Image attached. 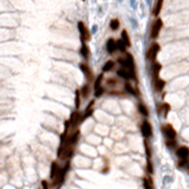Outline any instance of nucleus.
Wrapping results in <instances>:
<instances>
[{"label":"nucleus","instance_id":"1","mask_svg":"<svg viewBox=\"0 0 189 189\" xmlns=\"http://www.w3.org/2000/svg\"><path fill=\"white\" fill-rule=\"evenodd\" d=\"M117 63L121 65V68H124L126 70H129L135 77H136V71H135V60L131 53L126 52L124 57H119L117 59Z\"/></svg>","mask_w":189,"mask_h":189},{"label":"nucleus","instance_id":"2","mask_svg":"<svg viewBox=\"0 0 189 189\" xmlns=\"http://www.w3.org/2000/svg\"><path fill=\"white\" fill-rule=\"evenodd\" d=\"M162 28H163V20L158 17V18H156V19L154 20V23H153V25H151V28H150V38H151L153 40H156V39L160 37Z\"/></svg>","mask_w":189,"mask_h":189},{"label":"nucleus","instance_id":"3","mask_svg":"<svg viewBox=\"0 0 189 189\" xmlns=\"http://www.w3.org/2000/svg\"><path fill=\"white\" fill-rule=\"evenodd\" d=\"M160 51H161V45H160L157 41H154V43L149 46V49H148V51H147V53H145L147 59H148L149 62H151V63L156 62V58H157Z\"/></svg>","mask_w":189,"mask_h":189},{"label":"nucleus","instance_id":"4","mask_svg":"<svg viewBox=\"0 0 189 189\" xmlns=\"http://www.w3.org/2000/svg\"><path fill=\"white\" fill-rule=\"evenodd\" d=\"M77 27H78V31H79V37H81L82 43H87V41H89V40H90V38H91V34H90V31H89L88 26L85 25V23H83V21H78Z\"/></svg>","mask_w":189,"mask_h":189},{"label":"nucleus","instance_id":"5","mask_svg":"<svg viewBox=\"0 0 189 189\" xmlns=\"http://www.w3.org/2000/svg\"><path fill=\"white\" fill-rule=\"evenodd\" d=\"M69 169H70V161H68V162H66V164H65V166L60 169V172H59L58 176L53 180V186H60V185L64 182L65 176H66V174H68Z\"/></svg>","mask_w":189,"mask_h":189},{"label":"nucleus","instance_id":"6","mask_svg":"<svg viewBox=\"0 0 189 189\" xmlns=\"http://www.w3.org/2000/svg\"><path fill=\"white\" fill-rule=\"evenodd\" d=\"M116 75H117V77L118 78H121V79H124V81H129V79H135L136 77L129 71V70H126V69H124V68H119V69H117V71H116Z\"/></svg>","mask_w":189,"mask_h":189},{"label":"nucleus","instance_id":"7","mask_svg":"<svg viewBox=\"0 0 189 189\" xmlns=\"http://www.w3.org/2000/svg\"><path fill=\"white\" fill-rule=\"evenodd\" d=\"M162 131L167 140H175L176 138V130L170 124H166L162 126Z\"/></svg>","mask_w":189,"mask_h":189},{"label":"nucleus","instance_id":"8","mask_svg":"<svg viewBox=\"0 0 189 189\" xmlns=\"http://www.w3.org/2000/svg\"><path fill=\"white\" fill-rule=\"evenodd\" d=\"M141 132H142L144 138H150L153 136V126H151V124L149 122L144 121L142 123V125H141Z\"/></svg>","mask_w":189,"mask_h":189},{"label":"nucleus","instance_id":"9","mask_svg":"<svg viewBox=\"0 0 189 189\" xmlns=\"http://www.w3.org/2000/svg\"><path fill=\"white\" fill-rule=\"evenodd\" d=\"M69 122H70V125H71L72 128H76V126L82 122V115H81V112H79L78 110H75V111L71 113Z\"/></svg>","mask_w":189,"mask_h":189},{"label":"nucleus","instance_id":"10","mask_svg":"<svg viewBox=\"0 0 189 189\" xmlns=\"http://www.w3.org/2000/svg\"><path fill=\"white\" fill-rule=\"evenodd\" d=\"M105 49H106V52H108L109 55H113V53L117 51V43H116V39L109 38V39L106 40Z\"/></svg>","mask_w":189,"mask_h":189},{"label":"nucleus","instance_id":"11","mask_svg":"<svg viewBox=\"0 0 189 189\" xmlns=\"http://www.w3.org/2000/svg\"><path fill=\"white\" fill-rule=\"evenodd\" d=\"M79 68H81L82 72L84 73L85 78H87L88 81H94V72H92V70L90 69V66H89L87 63H82V64L79 65Z\"/></svg>","mask_w":189,"mask_h":189},{"label":"nucleus","instance_id":"12","mask_svg":"<svg viewBox=\"0 0 189 189\" xmlns=\"http://www.w3.org/2000/svg\"><path fill=\"white\" fill-rule=\"evenodd\" d=\"M176 155L180 160H188L189 158V148L187 145H181L176 149Z\"/></svg>","mask_w":189,"mask_h":189},{"label":"nucleus","instance_id":"13","mask_svg":"<svg viewBox=\"0 0 189 189\" xmlns=\"http://www.w3.org/2000/svg\"><path fill=\"white\" fill-rule=\"evenodd\" d=\"M161 70H162V65L161 63L158 62H154L153 65H151V75H153V78L154 81L160 78V73H161Z\"/></svg>","mask_w":189,"mask_h":189},{"label":"nucleus","instance_id":"14","mask_svg":"<svg viewBox=\"0 0 189 189\" xmlns=\"http://www.w3.org/2000/svg\"><path fill=\"white\" fill-rule=\"evenodd\" d=\"M163 4H164V0H156L155 2V6L153 8V15L158 18V15L161 14L162 9H163Z\"/></svg>","mask_w":189,"mask_h":189},{"label":"nucleus","instance_id":"15","mask_svg":"<svg viewBox=\"0 0 189 189\" xmlns=\"http://www.w3.org/2000/svg\"><path fill=\"white\" fill-rule=\"evenodd\" d=\"M60 167L58 166V163L57 162H52L51 163V173H50V177H51V180H55L57 176H58V174H59V172H60Z\"/></svg>","mask_w":189,"mask_h":189},{"label":"nucleus","instance_id":"16","mask_svg":"<svg viewBox=\"0 0 189 189\" xmlns=\"http://www.w3.org/2000/svg\"><path fill=\"white\" fill-rule=\"evenodd\" d=\"M154 88H155V91H157V92L163 91V89L166 88V81L162 79V78L155 79L154 81Z\"/></svg>","mask_w":189,"mask_h":189},{"label":"nucleus","instance_id":"17","mask_svg":"<svg viewBox=\"0 0 189 189\" xmlns=\"http://www.w3.org/2000/svg\"><path fill=\"white\" fill-rule=\"evenodd\" d=\"M115 66H116V62H113V60H106V62L104 63L103 68H102V70H103V73L112 71V70L115 69Z\"/></svg>","mask_w":189,"mask_h":189},{"label":"nucleus","instance_id":"18","mask_svg":"<svg viewBox=\"0 0 189 189\" xmlns=\"http://www.w3.org/2000/svg\"><path fill=\"white\" fill-rule=\"evenodd\" d=\"M81 55L82 57L88 60L89 59V56H90V50H89V46L87 43H82V46H81Z\"/></svg>","mask_w":189,"mask_h":189},{"label":"nucleus","instance_id":"19","mask_svg":"<svg viewBox=\"0 0 189 189\" xmlns=\"http://www.w3.org/2000/svg\"><path fill=\"white\" fill-rule=\"evenodd\" d=\"M109 27H110L111 31H117V30L121 27V21H119V19L112 18V19L110 20V23H109Z\"/></svg>","mask_w":189,"mask_h":189},{"label":"nucleus","instance_id":"20","mask_svg":"<svg viewBox=\"0 0 189 189\" xmlns=\"http://www.w3.org/2000/svg\"><path fill=\"white\" fill-rule=\"evenodd\" d=\"M121 39L125 43V45H126L128 47L131 46V40H130V37H129V33H128L126 30H123V31L121 32Z\"/></svg>","mask_w":189,"mask_h":189},{"label":"nucleus","instance_id":"21","mask_svg":"<svg viewBox=\"0 0 189 189\" xmlns=\"http://www.w3.org/2000/svg\"><path fill=\"white\" fill-rule=\"evenodd\" d=\"M116 43H117V51H119V52H122V53H126L128 46L125 45V43H124L122 39L116 40Z\"/></svg>","mask_w":189,"mask_h":189},{"label":"nucleus","instance_id":"22","mask_svg":"<svg viewBox=\"0 0 189 189\" xmlns=\"http://www.w3.org/2000/svg\"><path fill=\"white\" fill-rule=\"evenodd\" d=\"M91 94V88L89 84H85L83 85V88L81 89V94H82V98H88Z\"/></svg>","mask_w":189,"mask_h":189},{"label":"nucleus","instance_id":"23","mask_svg":"<svg viewBox=\"0 0 189 189\" xmlns=\"http://www.w3.org/2000/svg\"><path fill=\"white\" fill-rule=\"evenodd\" d=\"M105 83H106V87H109V88H111V89H115V88L118 85L119 82H118V79L111 77V78H108V79L105 81Z\"/></svg>","mask_w":189,"mask_h":189},{"label":"nucleus","instance_id":"24","mask_svg":"<svg viewBox=\"0 0 189 189\" xmlns=\"http://www.w3.org/2000/svg\"><path fill=\"white\" fill-rule=\"evenodd\" d=\"M81 99H82L81 91L76 90V94H75V106H76V110H78L81 108Z\"/></svg>","mask_w":189,"mask_h":189},{"label":"nucleus","instance_id":"25","mask_svg":"<svg viewBox=\"0 0 189 189\" xmlns=\"http://www.w3.org/2000/svg\"><path fill=\"white\" fill-rule=\"evenodd\" d=\"M104 81V73L102 72L100 75H98V77L96 78L94 81V89H97V88H99V87H102V82Z\"/></svg>","mask_w":189,"mask_h":189},{"label":"nucleus","instance_id":"26","mask_svg":"<svg viewBox=\"0 0 189 189\" xmlns=\"http://www.w3.org/2000/svg\"><path fill=\"white\" fill-rule=\"evenodd\" d=\"M137 109H138V111H140V113H141L142 116H144V117L149 116V111H148V109H147V106H145V105H143V104H138Z\"/></svg>","mask_w":189,"mask_h":189},{"label":"nucleus","instance_id":"27","mask_svg":"<svg viewBox=\"0 0 189 189\" xmlns=\"http://www.w3.org/2000/svg\"><path fill=\"white\" fill-rule=\"evenodd\" d=\"M124 91L128 92V94H132V96H136V90H135V89L132 88V85L129 84V83H125V84H124Z\"/></svg>","mask_w":189,"mask_h":189},{"label":"nucleus","instance_id":"28","mask_svg":"<svg viewBox=\"0 0 189 189\" xmlns=\"http://www.w3.org/2000/svg\"><path fill=\"white\" fill-rule=\"evenodd\" d=\"M105 94V89H104V87L102 85V87H99V88H97V89H94V97L96 98H99V97H102L103 94Z\"/></svg>","mask_w":189,"mask_h":189},{"label":"nucleus","instance_id":"29","mask_svg":"<svg viewBox=\"0 0 189 189\" xmlns=\"http://www.w3.org/2000/svg\"><path fill=\"white\" fill-rule=\"evenodd\" d=\"M143 187H144V189H154V183H153L151 179H144Z\"/></svg>","mask_w":189,"mask_h":189},{"label":"nucleus","instance_id":"30","mask_svg":"<svg viewBox=\"0 0 189 189\" xmlns=\"http://www.w3.org/2000/svg\"><path fill=\"white\" fill-rule=\"evenodd\" d=\"M176 144H177L176 138H175V140H167V145H168L169 148H175Z\"/></svg>","mask_w":189,"mask_h":189},{"label":"nucleus","instance_id":"31","mask_svg":"<svg viewBox=\"0 0 189 189\" xmlns=\"http://www.w3.org/2000/svg\"><path fill=\"white\" fill-rule=\"evenodd\" d=\"M108 94H113V96H122V94H126V92H125V91H119V90H110Z\"/></svg>","mask_w":189,"mask_h":189},{"label":"nucleus","instance_id":"32","mask_svg":"<svg viewBox=\"0 0 189 189\" xmlns=\"http://www.w3.org/2000/svg\"><path fill=\"white\" fill-rule=\"evenodd\" d=\"M147 172H148L149 174H153V173H154V167H153V163H151L150 160L148 161V164H147Z\"/></svg>","mask_w":189,"mask_h":189},{"label":"nucleus","instance_id":"33","mask_svg":"<svg viewBox=\"0 0 189 189\" xmlns=\"http://www.w3.org/2000/svg\"><path fill=\"white\" fill-rule=\"evenodd\" d=\"M144 147H145V149H147V155H148V157H150V155H151V149H150V147H149V144H148L147 141H144Z\"/></svg>","mask_w":189,"mask_h":189},{"label":"nucleus","instance_id":"34","mask_svg":"<svg viewBox=\"0 0 189 189\" xmlns=\"http://www.w3.org/2000/svg\"><path fill=\"white\" fill-rule=\"evenodd\" d=\"M163 108H164V115H167L169 112V110H170L169 104H163Z\"/></svg>","mask_w":189,"mask_h":189},{"label":"nucleus","instance_id":"35","mask_svg":"<svg viewBox=\"0 0 189 189\" xmlns=\"http://www.w3.org/2000/svg\"><path fill=\"white\" fill-rule=\"evenodd\" d=\"M41 186H43V188L41 189H49V185H47V182L44 180V181H41Z\"/></svg>","mask_w":189,"mask_h":189},{"label":"nucleus","instance_id":"36","mask_svg":"<svg viewBox=\"0 0 189 189\" xmlns=\"http://www.w3.org/2000/svg\"><path fill=\"white\" fill-rule=\"evenodd\" d=\"M83 1H85V0H83Z\"/></svg>","mask_w":189,"mask_h":189}]
</instances>
